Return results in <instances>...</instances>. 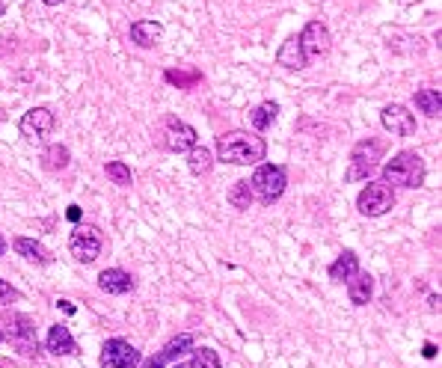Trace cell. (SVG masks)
<instances>
[{
  "label": "cell",
  "mask_w": 442,
  "mask_h": 368,
  "mask_svg": "<svg viewBox=\"0 0 442 368\" xmlns=\"http://www.w3.org/2000/svg\"><path fill=\"white\" fill-rule=\"evenodd\" d=\"M359 271V259H357V252H350V250H345L342 256H338L333 264H330V279L333 282H347V279Z\"/></svg>",
  "instance_id": "cell-18"
},
{
  "label": "cell",
  "mask_w": 442,
  "mask_h": 368,
  "mask_svg": "<svg viewBox=\"0 0 442 368\" xmlns=\"http://www.w3.org/2000/svg\"><path fill=\"white\" fill-rule=\"evenodd\" d=\"M422 353H424V360H434V357H436V345H434V341H424Z\"/></svg>",
  "instance_id": "cell-30"
},
{
  "label": "cell",
  "mask_w": 442,
  "mask_h": 368,
  "mask_svg": "<svg viewBox=\"0 0 442 368\" xmlns=\"http://www.w3.org/2000/svg\"><path fill=\"white\" fill-rule=\"evenodd\" d=\"M42 4H45V6H60L62 0H42Z\"/></svg>",
  "instance_id": "cell-32"
},
{
  "label": "cell",
  "mask_w": 442,
  "mask_h": 368,
  "mask_svg": "<svg viewBox=\"0 0 442 368\" xmlns=\"http://www.w3.org/2000/svg\"><path fill=\"white\" fill-rule=\"evenodd\" d=\"M12 247H15L18 256H24L27 261H36V264H48L50 261V252L33 238H15V240H12Z\"/></svg>",
  "instance_id": "cell-19"
},
{
  "label": "cell",
  "mask_w": 442,
  "mask_h": 368,
  "mask_svg": "<svg viewBox=\"0 0 442 368\" xmlns=\"http://www.w3.org/2000/svg\"><path fill=\"white\" fill-rule=\"evenodd\" d=\"M140 362V350L125 339H107L101 348V368H137Z\"/></svg>",
  "instance_id": "cell-7"
},
{
  "label": "cell",
  "mask_w": 442,
  "mask_h": 368,
  "mask_svg": "<svg viewBox=\"0 0 442 368\" xmlns=\"http://www.w3.org/2000/svg\"><path fill=\"white\" fill-rule=\"evenodd\" d=\"M69 220H71V223L81 220V208H78V205H69Z\"/></svg>",
  "instance_id": "cell-31"
},
{
  "label": "cell",
  "mask_w": 442,
  "mask_h": 368,
  "mask_svg": "<svg viewBox=\"0 0 442 368\" xmlns=\"http://www.w3.org/2000/svg\"><path fill=\"white\" fill-rule=\"evenodd\" d=\"M45 345H48V350L54 353V357H74V353H81L78 350V341L71 339L69 327H62V324H54V327L48 329Z\"/></svg>",
  "instance_id": "cell-14"
},
{
  "label": "cell",
  "mask_w": 442,
  "mask_h": 368,
  "mask_svg": "<svg viewBox=\"0 0 442 368\" xmlns=\"http://www.w3.org/2000/svg\"><path fill=\"white\" fill-rule=\"evenodd\" d=\"M57 309H62L66 315H74V312H78V309H74V303H71V300H57Z\"/></svg>",
  "instance_id": "cell-29"
},
{
  "label": "cell",
  "mask_w": 442,
  "mask_h": 368,
  "mask_svg": "<svg viewBox=\"0 0 442 368\" xmlns=\"http://www.w3.org/2000/svg\"><path fill=\"white\" fill-rule=\"evenodd\" d=\"M187 167H191V172L193 175H205V172H211V167H214V158H211V151L205 149V146H193L191 151H187Z\"/></svg>",
  "instance_id": "cell-23"
},
{
  "label": "cell",
  "mask_w": 442,
  "mask_h": 368,
  "mask_svg": "<svg viewBox=\"0 0 442 368\" xmlns=\"http://www.w3.org/2000/svg\"><path fill=\"white\" fill-rule=\"evenodd\" d=\"M217 155H220V161L235 163V167H249V163L264 161L268 143L249 131H229V134L217 137Z\"/></svg>",
  "instance_id": "cell-1"
},
{
  "label": "cell",
  "mask_w": 442,
  "mask_h": 368,
  "mask_svg": "<svg viewBox=\"0 0 442 368\" xmlns=\"http://www.w3.org/2000/svg\"><path fill=\"white\" fill-rule=\"evenodd\" d=\"M163 146L170 151H179V155L181 151H191L196 146V131L181 119H170L167 131H163Z\"/></svg>",
  "instance_id": "cell-11"
},
{
  "label": "cell",
  "mask_w": 442,
  "mask_h": 368,
  "mask_svg": "<svg viewBox=\"0 0 442 368\" xmlns=\"http://www.w3.org/2000/svg\"><path fill=\"white\" fill-rule=\"evenodd\" d=\"M134 276L122 268H107L98 273V288L104 294H128V291H134Z\"/></svg>",
  "instance_id": "cell-13"
},
{
  "label": "cell",
  "mask_w": 442,
  "mask_h": 368,
  "mask_svg": "<svg viewBox=\"0 0 442 368\" xmlns=\"http://www.w3.org/2000/svg\"><path fill=\"white\" fill-rule=\"evenodd\" d=\"M101 247H104V238H101V232L95 229V226H78L69 238L71 256L81 264H92L101 256Z\"/></svg>",
  "instance_id": "cell-6"
},
{
  "label": "cell",
  "mask_w": 442,
  "mask_h": 368,
  "mask_svg": "<svg viewBox=\"0 0 442 368\" xmlns=\"http://www.w3.org/2000/svg\"><path fill=\"white\" fill-rule=\"evenodd\" d=\"M163 39V24L160 21H134L131 24V42L140 48H155Z\"/></svg>",
  "instance_id": "cell-16"
},
{
  "label": "cell",
  "mask_w": 442,
  "mask_h": 368,
  "mask_svg": "<svg viewBox=\"0 0 442 368\" xmlns=\"http://www.w3.org/2000/svg\"><path fill=\"white\" fill-rule=\"evenodd\" d=\"M229 202L237 208V211H247L249 205H252V187H249V182L247 179H241V182H235L232 184V190H229Z\"/></svg>",
  "instance_id": "cell-24"
},
{
  "label": "cell",
  "mask_w": 442,
  "mask_h": 368,
  "mask_svg": "<svg viewBox=\"0 0 442 368\" xmlns=\"http://www.w3.org/2000/svg\"><path fill=\"white\" fill-rule=\"evenodd\" d=\"M380 122H383V128L395 137H413L415 134V116L403 104H386L380 113Z\"/></svg>",
  "instance_id": "cell-10"
},
{
  "label": "cell",
  "mask_w": 442,
  "mask_h": 368,
  "mask_svg": "<svg viewBox=\"0 0 442 368\" xmlns=\"http://www.w3.org/2000/svg\"><path fill=\"white\" fill-rule=\"evenodd\" d=\"M167 81H172V83H181V86H193L196 81H199V74H179V71H167Z\"/></svg>",
  "instance_id": "cell-27"
},
{
  "label": "cell",
  "mask_w": 442,
  "mask_h": 368,
  "mask_svg": "<svg viewBox=\"0 0 442 368\" xmlns=\"http://www.w3.org/2000/svg\"><path fill=\"white\" fill-rule=\"evenodd\" d=\"M392 205H395V190L386 182H368L357 196V208L365 217H380Z\"/></svg>",
  "instance_id": "cell-5"
},
{
  "label": "cell",
  "mask_w": 442,
  "mask_h": 368,
  "mask_svg": "<svg viewBox=\"0 0 442 368\" xmlns=\"http://www.w3.org/2000/svg\"><path fill=\"white\" fill-rule=\"evenodd\" d=\"M187 350H193V336L191 333H179L175 339H170L167 345H163V350L160 353H155L143 368H163L167 362H172V360H179L181 353H187Z\"/></svg>",
  "instance_id": "cell-12"
},
{
  "label": "cell",
  "mask_w": 442,
  "mask_h": 368,
  "mask_svg": "<svg viewBox=\"0 0 442 368\" xmlns=\"http://www.w3.org/2000/svg\"><path fill=\"white\" fill-rule=\"evenodd\" d=\"M12 300H18V291L0 279V303H12Z\"/></svg>",
  "instance_id": "cell-28"
},
{
  "label": "cell",
  "mask_w": 442,
  "mask_h": 368,
  "mask_svg": "<svg viewBox=\"0 0 442 368\" xmlns=\"http://www.w3.org/2000/svg\"><path fill=\"white\" fill-rule=\"evenodd\" d=\"M276 62L279 66H285V69H306L309 66V60H306V54H303V45H300V39L297 36H291L282 48H279V54H276Z\"/></svg>",
  "instance_id": "cell-17"
},
{
  "label": "cell",
  "mask_w": 442,
  "mask_h": 368,
  "mask_svg": "<svg viewBox=\"0 0 442 368\" xmlns=\"http://www.w3.org/2000/svg\"><path fill=\"white\" fill-rule=\"evenodd\" d=\"M175 368H187V365H175Z\"/></svg>",
  "instance_id": "cell-35"
},
{
  "label": "cell",
  "mask_w": 442,
  "mask_h": 368,
  "mask_svg": "<svg viewBox=\"0 0 442 368\" xmlns=\"http://www.w3.org/2000/svg\"><path fill=\"white\" fill-rule=\"evenodd\" d=\"M424 175V158L415 155V151H398L383 167V182L389 187H422Z\"/></svg>",
  "instance_id": "cell-2"
},
{
  "label": "cell",
  "mask_w": 442,
  "mask_h": 368,
  "mask_svg": "<svg viewBox=\"0 0 442 368\" xmlns=\"http://www.w3.org/2000/svg\"><path fill=\"white\" fill-rule=\"evenodd\" d=\"M42 167L48 172H60V170H66L69 167V149L66 146H48L45 149V155H42Z\"/></svg>",
  "instance_id": "cell-22"
},
{
  "label": "cell",
  "mask_w": 442,
  "mask_h": 368,
  "mask_svg": "<svg viewBox=\"0 0 442 368\" xmlns=\"http://www.w3.org/2000/svg\"><path fill=\"white\" fill-rule=\"evenodd\" d=\"M374 294V276L365 273V271H357L350 279H347V297L353 306H365Z\"/></svg>",
  "instance_id": "cell-15"
},
{
  "label": "cell",
  "mask_w": 442,
  "mask_h": 368,
  "mask_svg": "<svg viewBox=\"0 0 442 368\" xmlns=\"http://www.w3.org/2000/svg\"><path fill=\"white\" fill-rule=\"evenodd\" d=\"M276 116H279V104L276 101H264V104H258L256 110L249 113V122L256 131H268L270 125L276 122Z\"/></svg>",
  "instance_id": "cell-21"
},
{
  "label": "cell",
  "mask_w": 442,
  "mask_h": 368,
  "mask_svg": "<svg viewBox=\"0 0 442 368\" xmlns=\"http://www.w3.org/2000/svg\"><path fill=\"white\" fill-rule=\"evenodd\" d=\"M0 341H4V329H0Z\"/></svg>",
  "instance_id": "cell-34"
},
{
  "label": "cell",
  "mask_w": 442,
  "mask_h": 368,
  "mask_svg": "<svg viewBox=\"0 0 442 368\" xmlns=\"http://www.w3.org/2000/svg\"><path fill=\"white\" fill-rule=\"evenodd\" d=\"M285 184H288V175L282 167H276V163H261L249 179L252 196H258L261 205H273V202L285 193Z\"/></svg>",
  "instance_id": "cell-3"
},
{
  "label": "cell",
  "mask_w": 442,
  "mask_h": 368,
  "mask_svg": "<svg viewBox=\"0 0 442 368\" xmlns=\"http://www.w3.org/2000/svg\"><path fill=\"white\" fill-rule=\"evenodd\" d=\"M383 151L386 146L380 143V139H362V143L353 146L350 151V167H347V175L345 179L347 182H362V179H368V172L377 167V161L383 158Z\"/></svg>",
  "instance_id": "cell-4"
},
{
  "label": "cell",
  "mask_w": 442,
  "mask_h": 368,
  "mask_svg": "<svg viewBox=\"0 0 442 368\" xmlns=\"http://www.w3.org/2000/svg\"><path fill=\"white\" fill-rule=\"evenodd\" d=\"M54 125H57V119H54V113H50L48 107H33V110H27L21 116L18 128H21L24 139H30V143H42L45 137H50Z\"/></svg>",
  "instance_id": "cell-8"
},
{
  "label": "cell",
  "mask_w": 442,
  "mask_h": 368,
  "mask_svg": "<svg viewBox=\"0 0 442 368\" xmlns=\"http://www.w3.org/2000/svg\"><path fill=\"white\" fill-rule=\"evenodd\" d=\"M413 101H415V107H419L424 116H431V119L442 116V93L439 90H419Z\"/></svg>",
  "instance_id": "cell-20"
},
{
  "label": "cell",
  "mask_w": 442,
  "mask_h": 368,
  "mask_svg": "<svg viewBox=\"0 0 442 368\" xmlns=\"http://www.w3.org/2000/svg\"><path fill=\"white\" fill-rule=\"evenodd\" d=\"M104 172H107V179L113 184H119V187H131V182H134L131 167H128V163H122V161H110L104 167Z\"/></svg>",
  "instance_id": "cell-25"
},
{
  "label": "cell",
  "mask_w": 442,
  "mask_h": 368,
  "mask_svg": "<svg viewBox=\"0 0 442 368\" xmlns=\"http://www.w3.org/2000/svg\"><path fill=\"white\" fill-rule=\"evenodd\" d=\"M187 368H223L217 350L211 348H193V357H191V365Z\"/></svg>",
  "instance_id": "cell-26"
},
{
  "label": "cell",
  "mask_w": 442,
  "mask_h": 368,
  "mask_svg": "<svg viewBox=\"0 0 442 368\" xmlns=\"http://www.w3.org/2000/svg\"><path fill=\"white\" fill-rule=\"evenodd\" d=\"M297 39H300V45H303V54H306V60L324 57L326 50H330V30H326L321 21H309Z\"/></svg>",
  "instance_id": "cell-9"
},
{
  "label": "cell",
  "mask_w": 442,
  "mask_h": 368,
  "mask_svg": "<svg viewBox=\"0 0 442 368\" xmlns=\"http://www.w3.org/2000/svg\"><path fill=\"white\" fill-rule=\"evenodd\" d=\"M6 252V240H4V235H0V256Z\"/></svg>",
  "instance_id": "cell-33"
}]
</instances>
